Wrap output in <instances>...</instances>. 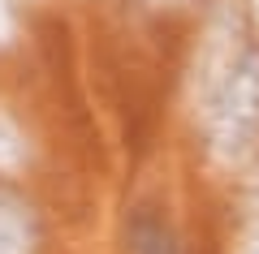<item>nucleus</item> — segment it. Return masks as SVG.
Listing matches in <instances>:
<instances>
[{
    "label": "nucleus",
    "mask_w": 259,
    "mask_h": 254,
    "mask_svg": "<svg viewBox=\"0 0 259 254\" xmlns=\"http://www.w3.org/2000/svg\"><path fill=\"white\" fill-rule=\"evenodd\" d=\"M203 146L216 164L238 168L259 146V43H246L212 99L199 108Z\"/></svg>",
    "instance_id": "nucleus-1"
},
{
    "label": "nucleus",
    "mask_w": 259,
    "mask_h": 254,
    "mask_svg": "<svg viewBox=\"0 0 259 254\" xmlns=\"http://www.w3.org/2000/svg\"><path fill=\"white\" fill-rule=\"evenodd\" d=\"M242 13L233 5L212 13L203 39H199V61H194V108H203L212 99V91L225 82V73L233 69V61L242 56Z\"/></svg>",
    "instance_id": "nucleus-2"
},
{
    "label": "nucleus",
    "mask_w": 259,
    "mask_h": 254,
    "mask_svg": "<svg viewBox=\"0 0 259 254\" xmlns=\"http://www.w3.org/2000/svg\"><path fill=\"white\" fill-rule=\"evenodd\" d=\"M125 245L130 254H182V237L156 202H139L125 216Z\"/></svg>",
    "instance_id": "nucleus-3"
},
{
    "label": "nucleus",
    "mask_w": 259,
    "mask_h": 254,
    "mask_svg": "<svg viewBox=\"0 0 259 254\" xmlns=\"http://www.w3.org/2000/svg\"><path fill=\"white\" fill-rule=\"evenodd\" d=\"M0 254H35V211L9 185H0Z\"/></svg>",
    "instance_id": "nucleus-4"
},
{
    "label": "nucleus",
    "mask_w": 259,
    "mask_h": 254,
    "mask_svg": "<svg viewBox=\"0 0 259 254\" xmlns=\"http://www.w3.org/2000/svg\"><path fill=\"white\" fill-rule=\"evenodd\" d=\"M26 160H30L26 129L0 108V177H13L18 168H26Z\"/></svg>",
    "instance_id": "nucleus-5"
},
{
    "label": "nucleus",
    "mask_w": 259,
    "mask_h": 254,
    "mask_svg": "<svg viewBox=\"0 0 259 254\" xmlns=\"http://www.w3.org/2000/svg\"><path fill=\"white\" fill-rule=\"evenodd\" d=\"M242 254H259V181L250 190V216H246V237H242Z\"/></svg>",
    "instance_id": "nucleus-6"
},
{
    "label": "nucleus",
    "mask_w": 259,
    "mask_h": 254,
    "mask_svg": "<svg viewBox=\"0 0 259 254\" xmlns=\"http://www.w3.org/2000/svg\"><path fill=\"white\" fill-rule=\"evenodd\" d=\"M13 39V5L9 0H0V47Z\"/></svg>",
    "instance_id": "nucleus-7"
},
{
    "label": "nucleus",
    "mask_w": 259,
    "mask_h": 254,
    "mask_svg": "<svg viewBox=\"0 0 259 254\" xmlns=\"http://www.w3.org/2000/svg\"><path fill=\"white\" fill-rule=\"evenodd\" d=\"M147 5H182V0H147Z\"/></svg>",
    "instance_id": "nucleus-8"
}]
</instances>
